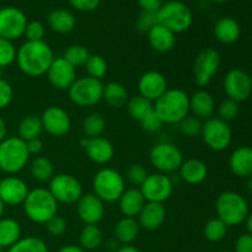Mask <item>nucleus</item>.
Wrapping results in <instances>:
<instances>
[{
	"label": "nucleus",
	"instance_id": "37",
	"mask_svg": "<svg viewBox=\"0 0 252 252\" xmlns=\"http://www.w3.org/2000/svg\"><path fill=\"white\" fill-rule=\"evenodd\" d=\"M90 56L91 53L89 49L83 44H70L66 47L62 57L76 69L85 65Z\"/></svg>",
	"mask_w": 252,
	"mask_h": 252
},
{
	"label": "nucleus",
	"instance_id": "10",
	"mask_svg": "<svg viewBox=\"0 0 252 252\" xmlns=\"http://www.w3.org/2000/svg\"><path fill=\"white\" fill-rule=\"evenodd\" d=\"M48 189L58 203L64 204L76 203L84 194L80 181L69 174L54 175L49 181Z\"/></svg>",
	"mask_w": 252,
	"mask_h": 252
},
{
	"label": "nucleus",
	"instance_id": "15",
	"mask_svg": "<svg viewBox=\"0 0 252 252\" xmlns=\"http://www.w3.org/2000/svg\"><path fill=\"white\" fill-rule=\"evenodd\" d=\"M224 91L230 100L243 102L250 97L252 93V80L246 71L233 69L224 78Z\"/></svg>",
	"mask_w": 252,
	"mask_h": 252
},
{
	"label": "nucleus",
	"instance_id": "43",
	"mask_svg": "<svg viewBox=\"0 0 252 252\" xmlns=\"http://www.w3.org/2000/svg\"><path fill=\"white\" fill-rule=\"evenodd\" d=\"M16 53L17 49L11 41L0 38V68L11 65L16 61Z\"/></svg>",
	"mask_w": 252,
	"mask_h": 252
},
{
	"label": "nucleus",
	"instance_id": "36",
	"mask_svg": "<svg viewBox=\"0 0 252 252\" xmlns=\"http://www.w3.org/2000/svg\"><path fill=\"white\" fill-rule=\"evenodd\" d=\"M106 129V120L101 113L93 112L83 121V130L85 137H101Z\"/></svg>",
	"mask_w": 252,
	"mask_h": 252
},
{
	"label": "nucleus",
	"instance_id": "12",
	"mask_svg": "<svg viewBox=\"0 0 252 252\" xmlns=\"http://www.w3.org/2000/svg\"><path fill=\"white\" fill-rule=\"evenodd\" d=\"M220 68V54L214 48H204L197 54L193 63L194 81L204 88L217 75Z\"/></svg>",
	"mask_w": 252,
	"mask_h": 252
},
{
	"label": "nucleus",
	"instance_id": "17",
	"mask_svg": "<svg viewBox=\"0 0 252 252\" xmlns=\"http://www.w3.org/2000/svg\"><path fill=\"white\" fill-rule=\"evenodd\" d=\"M47 78L49 84L59 91H65L76 80V69L69 64L63 57L54 58L47 71Z\"/></svg>",
	"mask_w": 252,
	"mask_h": 252
},
{
	"label": "nucleus",
	"instance_id": "41",
	"mask_svg": "<svg viewBox=\"0 0 252 252\" xmlns=\"http://www.w3.org/2000/svg\"><path fill=\"white\" fill-rule=\"evenodd\" d=\"M84 66L88 71V76L98 79V80H101L107 74V62L102 56H98V54H91Z\"/></svg>",
	"mask_w": 252,
	"mask_h": 252
},
{
	"label": "nucleus",
	"instance_id": "56",
	"mask_svg": "<svg viewBox=\"0 0 252 252\" xmlns=\"http://www.w3.org/2000/svg\"><path fill=\"white\" fill-rule=\"evenodd\" d=\"M58 252H85L84 249L81 246H76V245H66L63 246Z\"/></svg>",
	"mask_w": 252,
	"mask_h": 252
},
{
	"label": "nucleus",
	"instance_id": "46",
	"mask_svg": "<svg viewBox=\"0 0 252 252\" xmlns=\"http://www.w3.org/2000/svg\"><path fill=\"white\" fill-rule=\"evenodd\" d=\"M44 34H46V29L44 25L39 21H30L27 22V26L25 29L24 36L26 37L27 41L37 42L44 41Z\"/></svg>",
	"mask_w": 252,
	"mask_h": 252
},
{
	"label": "nucleus",
	"instance_id": "29",
	"mask_svg": "<svg viewBox=\"0 0 252 252\" xmlns=\"http://www.w3.org/2000/svg\"><path fill=\"white\" fill-rule=\"evenodd\" d=\"M48 26L52 31L61 34H66L75 29L76 20L75 16L69 10L65 9H54L49 12L47 17Z\"/></svg>",
	"mask_w": 252,
	"mask_h": 252
},
{
	"label": "nucleus",
	"instance_id": "16",
	"mask_svg": "<svg viewBox=\"0 0 252 252\" xmlns=\"http://www.w3.org/2000/svg\"><path fill=\"white\" fill-rule=\"evenodd\" d=\"M43 130L53 137H64L71 129V118L61 106H49L41 116Z\"/></svg>",
	"mask_w": 252,
	"mask_h": 252
},
{
	"label": "nucleus",
	"instance_id": "33",
	"mask_svg": "<svg viewBox=\"0 0 252 252\" xmlns=\"http://www.w3.org/2000/svg\"><path fill=\"white\" fill-rule=\"evenodd\" d=\"M42 132H43V126H42L41 117L38 116H26L22 118L19 125V138H21L24 142L39 138Z\"/></svg>",
	"mask_w": 252,
	"mask_h": 252
},
{
	"label": "nucleus",
	"instance_id": "27",
	"mask_svg": "<svg viewBox=\"0 0 252 252\" xmlns=\"http://www.w3.org/2000/svg\"><path fill=\"white\" fill-rule=\"evenodd\" d=\"M233 174L239 177H249L252 174V149L249 147H240L234 150L229 160Z\"/></svg>",
	"mask_w": 252,
	"mask_h": 252
},
{
	"label": "nucleus",
	"instance_id": "59",
	"mask_svg": "<svg viewBox=\"0 0 252 252\" xmlns=\"http://www.w3.org/2000/svg\"><path fill=\"white\" fill-rule=\"evenodd\" d=\"M4 211H5V204L2 203V201L0 199V219H1L2 216H4Z\"/></svg>",
	"mask_w": 252,
	"mask_h": 252
},
{
	"label": "nucleus",
	"instance_id": "23",
	"mask_svg": "<svg viewBox=\"0 0 252 252\" xmlns=\"http://www.w3.org/2000/svg\"><path fill=\"white\" fill-rule=\"evenodd\" d=\"M216 111L214 97L206 90H198L189 96V112L201 121L212 118Z\"/></svg>",
	"mask_w": 252,
	"mask_h": 252
},
{
	"label": "nucleus",
	"instance_id": "20",
	"mask_svg": "<svg viewBox=\"0 0 252 252\" xmlns=\"http://www.w3.org/2000/svg\"><path fill=\"white\" fill-rule=\"evenodd\" d=\"M80 145L85 150L89 159L95 164L106 165L115 157V147L102 135L95 138L84 137L80 140Z\"/></svg>",
	"mask_w": 252,
	"mask_h": 252
},
{
	"label": "nucleus",
	"instance_id": "44",
	"mask_svg": "<svg viewBox=\"0 0 252 252\" xmlns=\"http://www.w3.org/2000/svg\"><path fill=\"white\" fill-rule=\"evenodd\" d=\"M148 177V171L142 164H132L126 172V180L132 185L133 187L139 189Z\"/></svg>",
	"mask_w": 252,
	"mask_h": 252
},
{
	"label": "nucleus",
	"instance_id": "47",
	"mask_svg": "<svg viewBox=\"0 0 252 252\" xmlns=\"http://www.w3.org/2000/svg\"><path fill=\"white\" fill-rule=\"evenodd\" d=\"M158 24V17L157 12H147L143 11L142 14L138 17L137 22H135V26L139 32L143 33H148L155 25Z\"/></svg>",
	"mask_w": 252,
	"mask_h": 252
},
{
	"label": "nucleus",
	"instance_id": "58",
	"mask_svg": "<svg viewBox=\"0 0 252 252\" xmlns=\"http://www.w3.org/2000/svg\"><path fill=\"white\" fill-rule=\"evenodd\" d=\"M246 228H248L249 234L252 235V214L248 216V218H246Z\"/></svg>",
	"mask_w": 252,
	"mask_h": 252
},
{
	"label": "nucleus",
	"instance_id": "61",
	"mask_svg": "<svg viewBox=\"0 0 252 252\" xmlns=\"http://www.w3.org/2000/svg\"><path fill=\"white\" fill-rule=\"evenodd\" d=\"M212 2H216V4H223V2L228 1V0H211Z\"/></svg>",
	"mask_w": 252,
	"mask_h": 252
},
{
	"label": "nucleus",
	"instance_id": "24",
	"mask_svg": "<svg viewBox=\"0 0 252 252\" xmlns=\"http://www.w3.org/2000/svg\"><path fill=\"white\" fill-rule=\"evenodd\" d=\"M145 203L147 201H145L144 196L137 187L126 189L121 198L118 199L121 213L123 214V217H128V218H135L139 216Z\"/></svg>",
	"mask_w": 252,
	"mask_h": 252
},
{
	"label": "nucleus",
	"instance_id": "1",
	"mask_svg": "<svg viewBox=\"0 0 252 252\" xmlns=\"http://www.w3.org/2000/svg\"><path fill=\"white\" fill-rule=\"evenodd\" d=\"M54 58L53 49L46 41H26L17 49L15 62L25 75L37 78L47 74Z\"/></svg>",
	"mask_w": 252,
	"mask_h": 252
},
{
	"label": "nucleus",
	"instance_id": "62",
	"mask_svg": "<svg viewBox=\"0 0 252 252\" xmlns=\"http://www.w3.org/2000/svg\"><path fill=\"white\" fill-rule=\"evenodd\" d=\"M0 78H1V68H0Z\"/></svg>",
	"mask_w": 252,
	"mask_h": 252
},
{
	"label": "nucleus",
	"instance_id": "26",
	"mask_svg": "<svg viewBox=\"0 0 252 252\" xmlns=\"http://www.w3.org/2000/svg\"><path fill=\"white\" fill-rule=\"evenodd\" d=\"M180 177L189 185H199L208 176V167L206 162L199 159L184 160L179 169Z\"/></svg>",
	"mask_w": 252,
	"mask_h": 252
},
{
	"label": "nucleus",
	"instance_id": "2",
	"mask_svg": "<svg viewBox=\"0 0 252 252\" xmlns=\"http://www.w3.org/2000/svg\"><path fill=\"white\" fill-rule=\"evenodd\" d=\"M154 111L164 125H179L189 113V96L181 89H167L154 102Z\"/></svg>",
	"mask_w": 252,
	"mask_h": 252
},
{
	"label": "nucleus",
	"instance_id": "55",
	"mask_svg": "<svg viewBox=\"0 0 252 252\" xmlns=\"http://www.w3.org/2000/svg\"><path fill=\"white\" fill-rule=\"evenodd\" d=\"M7 137V126L6 122H5L4 118L0 116V142L5 139Z\"/></svg>",
	"mask_w": 252,
	"mask_h": 252
},
{
	"label": "nucleus",
	"instance_id": "38",
	"mask_svg": "<svg viewBox=\"0 0 252 252\" xmlns=\"http://www.w3.org/2000/svg\"><path fill=\"white\" fill-rule=\"evenodd\" d=\"M102 243V231L97 225H85L80 233V244L84 250H95Z\"/></svg>",
	"mask_w": 252,
	"mask_h": 252
},
{
	"label": "nucleus",
	"instance_id": "54",
	"mask_svg": "<svg viewBox=\"0 0 252 252\" xmlns=\"http://www.w3.org/2000/svg\"><path fill=\"white\" fill-rule=\"evenodd\" d=\"M26 147L30 155H38L43 149V143L39 138H36V139H31L26 142Z\"/></svg>",
	"mask_w": 252,
	"mask_h": 252
},
{
	"label": "nucleus",
	"instance_id": "32",
	"mask_svg": "<svg viewBox=\"0 0 252 252\" xmlns=\"http://www.w3.org/2000/svg\"><path fill=\"white\" fill-rule=\"evenodd\" d=\"M102 100L111 107H123L128 102L127 89L117 81H111L103 86Z\"/></svg>",
	"mask_w": 252,
	"mask_h": 252
},
{
	"label": "nucleus",
	"instance_id": "14",
	"mask_svg": "<svg viewBox=\"0 0 252 252\" xmlns=\"http://www.w3.org/2000/svg\"><path fill=\"white\" fill-rule=\"evenodd\" d=\"M27 17L22 10L15 6L0 9V38L15 41L24 36L27 26Z\"/></svg>",
	"mask_w": 252,
	"mask_h": 252
},
{
	"label": "nucleus",
	"instance_id": "63",
	"mask_svg": "<svg viewBox=\"0 0 252 252\" xmlns=\"http://www.w3.org/2000/svg\"><path fill=\"white\" fill-rule=\"evenodd\" d=\"M218 252H230V251H218Z\"/></svg>",
	"mask_w": 252,
	"mask_h": 252
},
{
	"label": "nucleus",
	"instance_id": "8",
	"mask_svg": "<svg viewBox=\"0 0 252 252\" xmlns=\"http://www.w3.org/2000/svg\"><path fill=\"white\" fill-rule=\"evenodd\" d=\"M103 84L98 79L91 76L76 79L68 90L71 102L80 107H91L102 100Z\"/></svg>",
	"mask_w": 252,
	"mask_h": 252
},
{
	"label": "nucleus",
	"instance_id": "53",
	"mask_svg": "<svg viewBox=\"0 0 252 252\" xmlns=\"http://www.w3.org/2000/svg\"><path fill=\"white\" fill-rule=\"evenodd\" d=\"M138 2L143 11L158 12L160 7L164 5L165 0H138Z\"/></svg>",
	"mask_w": 252,
	"mask_h": 252
},
{
	"label": "nucleus",
	"instance_id": "51",
	"mask_svg": "<svg viewBox=\"0 0 252 252\" xmlns=\"http://www.w3.org/2000/svg\"><path fill=\"white\" fill-rule=\"evenodd\" d=\"M68 1L78 11L90 12L97 9L101 0H68Z\"/></svg>",
	"mask_w": 252,
	"mask_h": 252
},
{
	"label": "nucleus",
	"instance_id": "34",
	"mask_svg": "<svg viewBox=\"0 0 252 252\" xmlns=\"http://www.w3.org/2000/svg\"><path fill=\"white\" fill-rule=\"evenodd\" d=\"M127 110L133 120L140 122L143 118L147 117L149 113L154 111V102H152V101H149L148 98L143 97L140 95L133 96L132 98L128 100Z\"/></svg>",
	"mask_w": 252,
	"mask_h": 252
},
{
	"label": "nucleus",
	"instance_id": "31",
	"mask_svg": "<svg viewBox=\"0 0 252 252\" xmlns=\"http://www.w3.org/2000/svg\"><path fill=\"white\" fill-rule=\"evenodd\" d=\"M139 223L135 218H128L123 217L117 221L115 226V236L123 245H129L139 235Z\"/></svg>",
	"mask_w": 252,
	"mask_h": 252
},
{
	"label": "nucleus",
	"instance_id": "60",
	"mask_svg": "<svg viewBox=\"0 0 252 252\" xmlns=\"http://www.w3.org/2000/svg\"><path fill=\"white\" fill-rule=\"evenodd\" d=\"M248 189H249V192L252 194V174L249 176V182H248Z\"/></svg>",
	"mask_w": 252,
	"mask_h": 252
},
{
	"label": "nucleus",
	"instance_id": "22",
	"mask_svg": "<svg viewBox=\"0 0 252 252\" xmlns=\"http://www.w3.org/2000/svg\"><path fill=\"white\" fill-rule=\"evenodd\" d=\"M139 225L147 230H157L166 219V209L162 203L147 202L138 216Z\"/></svg>",
	"mask_w": 252,
	"mask_h": 252
},
{
	"label": "nucleus",
	"instance_id": "28",
	"mask_svg": "<svg viewBox=\"0 0 252 252\" xmlns=\"http://www.w3.org/2000/svg\"><path fill=\"white\" fill-rule=\"evenodd\" d=\"M241 27L233 17H221L214 25V36L224 44H231L239 39Z\"/></svg>",
	"mask_w": 252,
	"mask_h": 252
},
{
	"label": "nucleus",
	"instance_id": "50",
	"mask_svg": "<svg viewBox=\"0 0 252 252\" xmlns=\"http://www.w3.org/2000/svg\"><path fill=\"white\" fill-rule=\"evenodd\" d=\"M14 98V90L9 81L0 78V110L7 107Z\"/></svg>",
	"mask_w": 252,
	"mask_h": 252
},
{
	"label": "nucleus",
	"instance_id": "6",
	"mask_svg": "<svg viewBox=\"0 0 252 252\" xmlns=\"http://www.w3.org/2000/svg\"><path fill=\"white\" fill-rule=\"evenodd\" d=\"M217 216L228 226H236L246 220L249 204L243 196L233 191L223 192L216 201Z\"/></svg>",
	"mask_w": 252,
	"mask_h": 252
},
{
	"label": "nucleus",
	"instance_id": "39",
	"mask_svg": "<svg viewBox=\"0 0 252 252\" xmlns=\"http://www.w3.org/2000/svg\"><path fill=\"white\" fill-rule=\"evenodd\" d=\"M7 252H48L46 243L36 236H27L7 249Z\"/></svg>",
	"mask_w": 252,
	"mask_h": 252
},
{
	"label": "nucleus",
	"instance_id": "5",
	"mask_svg": "<svg viewBox=\"0 0 252 252\" xmlns=\"http://www.w3.org/2000/svg\"><path fill=\"white\" fill-rule=\"evenodd\" d=\"M157 17L158 24L169 29L175 34L187 31L193 22L191 9L181 0L165 1L157 12Z\"/></svg>",
	"mask_w": 252,
	"mask_h": 252
},
{
	"label": "nucleus",
	"instance_id": "49",
	"mask_svg": "<svg viewBox=\"0 0 252 252\" xmlns=\"http://www.w3.org/2000/svg\"><path fill=\"white\" fill-rule=\"evenodd\" d=\"M139 123H140V127H142L145 132H149V133L158 132V130L161 129L162 126H164V123H162V121L160 120L159 116L155 113V111H153V112L149 113L147 117L143 118Z\"/></svg>",
	"mask_w": 252,
	"mask_h": 252
},
{
	"label": "nucleus",
	"instance_id": "64",
	"mask_svg": "<svg viewBox=\"0 0 252 252\" xmlns=\"http://www.w3.org/2000/svg\"><path fill=\"white\" fill-rule=\"evenodd\" d=\"M189 1H191V0H189Z\"/></svg>",
	"mask_w": 252,
	"mask_h": 252
},
{
	"label": "nucleus",
	"instance_id": "9",
	"mask_svg": "<svg viewBox=\"0 0 252 252\" xmlns=\"http://www.w3.org/2000/svg\"><path fill=\"white\" fill-rule=\"evenodd\" d=\"M150 164L161 174H171L179 171L184 162V154L181 150L171 143H158L149 153Z\"/></svg>",
	"mask_w": 252,
	"mask_h": 252
},
{
	"label": "nucleus",
	"instance_id": "25",
	"mask_svg": "<svg viewBox=\"0 0 252 252\" xmlns=\"http://www.w3.org/2000/svg\"><path fill=\"white\" fill-rule=\"evenodd\" d=\"M147 34L150 47L159 53L170 52L176 43V34L160 24L155 25Z\"/></svg>",
	"mask_w": 252,
	"mask_h": 252
},
{
	"label": "nucleus",
	"instance_id": "40",
	"mask_svg": "<svg viewBox=\"0 0 252 252\" xmlns=\"http://www.w3.org/2000/svg\"><path fill=\"white\" fill-rule=\"evenodd\" d=\"M228 233V225L219 218H213L204 225L203 234L204 238L211 243H218L226 236Z\"/></svg>",
	"mask_w": 252,
	"mask_h": 252
},
{
	"label": "nucleus",
	"instance_id": "4",
	"mask_svg": "<svg viewBox=\"0 0 252 252\" xmlns=\"http://www.w3.org/2000/svg\"><path fill=\"white\" fill-rule=\"evenodd\" d=\"M30 157L26 142L16 137H6L0 142V170L7 175H16L26 167Z\"/></svg>",
	"mask_w": 252,
	"mask_h": 252
},
{
	"label": "nucleus",
	"instance_id": "48",
	"mask_svg": "<svg viewBox=\"0 0 252 252\" xmlns=\"http://www.w3.org/2000/svg\"><path fill=\"white\" fill-rule=\"evenodd\" d=\"M47 230L51 235L53 236H62L68 229V223H66L65 219L61 216H54L53 218L49 219L46 223Z\"/></svg>",
	"mask_w": 252,
	"mask_h": 252
},
{
	"label": "nucleus",
	"instance_id": "3",
	"mask_svg": "<svg viewBox=\"0 0 252 252\" xmlns=\"http://www.w3.org/2000/svg\"><path fill=\"white\" fill-rule=\"evenodd\" d=\"M22 207L27 218L37 224H46L58 212V202L47 189L30 191Z\"/></svg>",
	"mask_w": 252,
	"mask_h": 252
},
{
	"label": "nucleus",
	"instance_id": "30",
	"mask_svg": "<svg viewBox=\"0 0 252 252\" xmlns=\"http://www.w3.org/2000/svg\"><path fill=\"white\" fill-rule=\"evenodd\" d=\"M21 239V225L12 218L0 219V249H9Z\"/></svg>",
	"mask_w": 252,
	"mask_h": 252
},
{
	"label": "nucleus",
	"instance_id": "7",
	"mask_svg": "<svg viewBox=\"0 0 252 252\" xmlns=\"http://www.w3.org/2000/svg\"><path fill=\"white\" fill-rule=\"evenodd\" d=\"M94 193L103 202L118 201L126 191V180L117 170L105 167L98 170L93 180Z\"/></svg>",
	"mask_w": 252,
	"mask_h": 252
},
{
	"label": "nucleus",
	"instance_id": "35",
	"mask_svg": "<svg viewBox=\"0 0 252 252\" xmlns=\"http://www.w3.org/2000/svg\"><path fill=\"white\" fill-rule=\"evenodd\" d=\"M31 175L38 182H49L54 176L53 164L44 157H36L31 162Z\"/></svg>",
	"mask_w": 252,
	"mask_h": 252
},
{
	"label": "nucleus",
	"instance_id": "21",
	"mask_svg": "<svg viewBox=\"0 0 252 252\" xmlns=\"http://www.w3.org/2000/svg\"><path fill=\"white\" fill-rule=\"evenodd\" d=\"M139 95L155 102L167 90V80L164 74L157 70L145 71L138 81Z\"/></svg>",
	"mask_w": 252,
	"mask_h": 252
},
{
	"label": "nucleus",
	"instance_id": "11",
	"mask_svg": "<svg viewBox=\"0 0 252 252\" xmlns=\"http://www.w3.org/2000/svg\"><path fill=\"white\" fill-rule=\"evenodd\" d=\"M202 138L209 149L214 152H223L230 145L233 133L226 122L220 118H209L204 121L202 127Z\"/></svg>",
	"mask_w": 252,
	"mask_h": 252
},
{
	"label": "nucleus",
	"instance_id": "19",
	"mask_svg": "<svg viewBox=\"0 0 252 252\" xmlns=\"http://www.w3.org/2000/svg\"><path fill=\"white\" fill-rule=\"evenodd\" d=\"M76 213L85 225H97L105 216V202L95 193H86L76 202Z\"/></svg>",
	"mask_w": 252,
	"mask_h": 252
},
{
	"label": "nucleus",
	"instance_id": "45",
	"mask_svg": "<svg viewBox=\"0 0 252 252\" xmlns=\"http://www.w3.org/2000/svg\"><path fill=\"white\" fill-rule=\"evenodd\" d=\"M218 118H220L221 121L226 123L235 120L236 116L239 115V102L230 100V98L221 101V103L218 107Z\"/></svg>",
	"mask_w": 252,
	"mask_h": 252
},
{
	"label": "nucleus",
	"instance_id": "18",
	"mask_svg": "<svg viewBox=\"0 0 252 252\" xmlns=\"http://www.w3.org/2000/svg\"><path fill=\"white\" fill-rule=\"evenodd\" d=\"M29 192L26 182L15 175H9L0 181V199L5 206H20L25 202Z\"/></svg>",
	"mask_w": 252,
	"mask_h": 252
},
{
	"label": "nucleus",
	"instance_id": "57",
	"mask_svg": "<svg viewBox=\"0 0 252 252\" xmlns=\"http://www.w3.org/2000/svg\"><path fill=\"white\" fill-rule=\"evenodd\" d=\"M116 252H140V251L132 245H123L122 248L118 249Z\"/></svg>",
	"mask_w": 252,
	"mask_h": 252
},
{
	"label": "nucleus",
	"instance_id": "52",
	"mask_svg": "<svg viewBox=\"0 0 252 252\" xmlns=\"http://www.w3.org/2000/svg\"><path fill=\"white\" fill-rule=\"evenodd\" d=\"M235 252H252V235L244 234L236 240Z\"/></svg>",
	"mask_w": 252,
	"mask_h": 252
},
{
	"label": "nucleus",
	"instance_id": "42",
	"mask_svg": "<svg viewBox=\"0 0 252 252\" xmlns=\"http://www.w3.org/2000/svg\"><path fill=\"white\" fill-rule=\"evenodd\" d=\"M202 127H203V122L199 118L194 117L193 115L187 116L179 123L180 133L187 138H194L201 135Z\"/></svg>",
	"mask_w": 252,
	"mask_h": 252
},
{
	"label": "nucleus",
	"instance_id": "13",
	"mask_svg": "<svg viewBox=\"0 0 252 252\" xmlns=\"http://www.w3.org/2000/svg\"><path fill=\"white\" fill-rule=\"evenodd\" d=\"M139 189L147 202L164 204V202H166L174 192V182L166 174L155 172L148 175Z\"/></svg>",
	"mask_w": 252,
	"mask_h": 252
}]
</instances>
